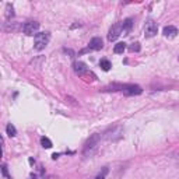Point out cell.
<instances>
[{
  "label": "cell",
  "mask_w": 179,
  "mask_h": 179,
  "mask_svg": "<svg viewBox=\"0 0 179 179\" xmlns=\"http://www.w3.org/2000/svg\"><path fill=\"white\" fill-rule=\"evenodd\" d=\"M157 32H158V25L153 20H148V21L146 22V25H144V35H146V38L155 37Z\"/></svg>",
  "instance_id": "277c9868"
},
{
  "label": "cell",
  "mask_w": 179,
  "mask_h": 179,
  "mask_svg": "<svg viewBox=\"0 0 179 179\" xmlns=\"http://www.w3.org/2000/svg\"><path fill=\"white\" fill-rule=\"evenodd\" d=\"M106 174H108V168H104L102 169V172H101V174H98V175L95 176V179H105V176H106Z\"/></svg>",
  "instance_id": "d6986e66"
},
{
  "label": "cell",
  "mask_w": 179,
  "mask_h": 179,
  "mask_svg": "<svg viewBox=\"0 0 179 179\" xmlns=\"http://www.w3.org/2000/svg\"><path fill=\"white\" fill-rule=\"evenodd\" d=\"M123 94L130 97V95H140L143 92V88L137 84H123Z\"/></svg>",
  "instance_id": "8992f818"
},
{
  "label": "cell",
  "mask_w": 179,
  "mask_h": 179,
  "mask_svg": "<svg viewBox=\"0 0 179 179\" xmlns=\"http://www.w3.org/2000/svg\"><path fill=\"white\" fill-rule=\"evenodd\" d=\"M99 140H101V134H98V133H94L92 136H90V139L84 143V147H83V154H84L85 157L91 155L97 150V147L99 144Z\"/></svg>",
  "instance_id": "6da1fadb"
},
{
  "label": "cell",
  "mask_w": 179,
  "mask_h": 179,
  "mask_svg": "<svg viewBox=\"0 0 179 179\" xmlns=\"http://www.w3.org/2000/svg\"><path fill=\"white\" fill-rule=\"evenodd\" d=\"M119 35H122V22H116L113 24L109 29V34H108V39L112 42V41H116L119 38Z\"/></svg>",
  "instance_id": "52a82bcc"
},
{
  "label": "cell",
  "mask_w": 179,
  "mask_h": 179,
  "mask_svg": "<svg viewBox=\"0 0 179 179\" xmlns=\"http://www.w3.org/2000/svg\"><path fill=\"white\" fill-rule=\"evenodd\" d=\"M73 69H74V73H76L77 76H84V74L87 73V66H85V63H83V62H74Z\"/></svg>",
  "instance_id": "9c48e42d"
},
{
  "label": "cell",
  "mask_w": 179,
  "mask_h": 179,
  "mask_svg": "<svg viewBox=\"0 0 179 179\" xmlns=\"http://www.w3.org/2000/svg\"><path fill=\"white\" fill-rule=\"evenodd\" d=\"M38 29H39V22L37 21H28L22 25V32L25 35H37L38 34Z\"/></svg>",
  "instance_id": "5b68a950"
},
{
  "label": "cell",
  "mask_w": 179,
  "mask_h": 179,
  "mask_svg": "<svg viewBox=\"0 0 179 179\" xmlns=\"http://www.w3.org/2000/svg\"><path fill=\"white\" fill-rule=\"evenodd\" d=\"M58 157H59V154H56V153L53 154V155H52V158H53V160H56V158H58Z\"/></svg>",
  "instance_id": "44dd1931"
},
{
  "label": "cell",
  "mask_w": 179,
  "mask_h": 179,
  "mask_svg": "<svg viewBox=\"0 0 179 179\" xmlns=\"http://www.w3.org/2000/svg\"><path fill=\"white\" fill-rule=\"evenodd\" d=\"M102 46H104V42L99 37L92 38V39L90 41V44H88V48H90L91 51H99V49H102Z\"/></svg>",
  "instance_id": "ba28073f"
},
{
  "label": "cell",
  "mask_w": 179,
  "mask_h": 179,
  "mask_svg": "<svg viewBox=\"0 0 179 179\" xmlns=\"http://www.w3.org/2000/svg\"><path fill=\"white\" fill-rule=\"evenodd\" d=\"M122 136H123V126L116 124V126H113V128H109L108 130H105L102 137L105 140H108V141H116V140L122 139Z\"/></svg>",
  "instance_id": "7a4b0ae2"
},
{
  "label": "cell",
  "mask_w": 179,
  "mask_h": 179,
  "mask_svg": "<svg viewBox=\"0 0 179 179\" xmlns=\"http://www.w3.org/2000/svg\"><path fill=\"white\" fill-rule=\"evenodd\" d=\"M6 132H7V134L10 136V137H14L15 134H17V130H15V126L14 124L8 123L7 126H6Z\"/></svg>",
  "instance_id": "5bb4252c"
},
{
  "label": "cell",
  "mask_w": 179,
  "mask_h": 179,
  "mask_svg": "<svg viewBox=\"0 0 179 179\" xmlns=\"http://www.w3.org/2000/svg\"><path fill=\"white\" fill-rule=\"evenodd\" d=\"M41 144H42L44 148H51V147H52V141L48 139V137H45V136L41 137Z\"/></svg>",
  "instance_id": "2e32d148"
},
{
  "label": "cell",
  "mask_w": 179,
  "mask_h": 179,
  "mask_svg": "<svg viewBox=\"0 0 179 179\" xmlns=\"http://www.w3.org/2000/svg\"><path fill=\"white\" fill-rule=\"evenodd\" d=\"M99 66H101V69H102L104 71H108V70L112 67V65H111V62L108 60V59H101V62H99Z\"/></svg>",
  "instance_id": "7c38bea8"
},
{
  "label": "cell",
  "mask_w": 179,
  "mask_h": 179,
  "mask_svg": "<svg viewBox=\"0 0 179 179\" xmlns=\"http://www.w3.org/2000/svg\"><path fill=\"white\" fill-rule=\"evenodd\" d=\"M162 34H164L165 38H175L178 35V28L174 25H168L162 29Z\"/></svg>",
  "instance_id": "30bf717a"
},
{
  "label": "cell",
  "mask_w": 179,
  "mask_h": 179,
  "mask_svg": "<svg viewBox=\"0 0 179 179\" xmlns=\"http://www.w3.org/2000/svg\"><path fill=\"white\" fill-rule=\"evenodd\" d=\"M49 41H51V34L49 32H38L34 37V48L37 51H42L48 46Z\"/></svg>",
  "instance_id": "3957f363"
},
{
  "label": "cell",
  "mask_w": 179,
  "mask_h": 179,
  "mask_svg": "<svg viewBox=\"0 0 179 179\" xmlns=\"http://www.w3.org/2000/svg\"><path fill=\"white\" fill-rule=\"evenodd\" d=\"M6 17H7V20H10L11 17H14V8H13V6L10 3L6 4Z\"/></svg>",
  "instance_id": "9a60e30c"
},
{
  "label": "cell",
  "mask_w": 179,
  "mask_h": 179,
  "mask_svg": "<svg viewBox=\"0 0 179 179\" xmlns=\"http://www.w3.org/2000/svg\"><path fill=\"white\" fill-rule=\"evenodd\" d=\"M29 164H31V165L35 164V160H34V158H29Z\"/></svg>",
  "instance_id": "ffe728a7"
},
{
  "label": "cell",
  "mask_w": 179,
  "mask_h": 179,
  "mask_svg": "<svg viewBox=\"0 0 179 179\" xmlns=\"http://www.w3.org/2000/svg\"><path fill=\"white\" fill-rule=\"evenodd\" d=\"M140 49H141V46H140L139 42H134V44H132L129 46V51L130 52H140Z\"/></svg>",
  "instance_id": "e0dca14e"
},
{
  "label": "cell",
  "mask_w": 179,
  "mask_h": 179,
  "mask_svg": "<svg viewBox=\"0 0 179 179\" xmlns=\"http://www.w3.org/2000/svg\"><path fill=\"white\" fill-rule=\"evenodd\" d=\"M124 49H126V44H124V42H118V44L115 45V48H113V52H115V53H123Z\"/></svg>",
  "instance_id": "4fadbf2b"
},
{
  "label": "cell",
  "mask_w": 179,
  "mask_h": 179,
  "mask_svg": "<svg viewBox=\"0 0 179 179\" xmlns=\"http://www.w3.org/2000/svg\"><path fill=\"white\" fill-rule=\"evenodd\" d=\"M132 27H133V20L132 18H126L123 22H122V34H123V35H129Z\"/></svg>",
  "instance_id": "8fae6325"
},
{
  "label": "cell",
  "mask_w": 179,
  "mask_h": 179,
  "mask_svg": "<svg viewBox=\"0 0 179 179\" xmlns=\"http://www.w3.org/2000/svg\"><path fill=\"white\" fill-rule=\"evenodd\" d=\"M2 172H3V176H4V178H6V179H11V176L8 175L7 165H6V164H3V165H2Z\"/></svg>",
  "instance_id": "ac0fdd59"
}]
</instances>
